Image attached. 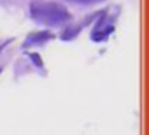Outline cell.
<instances>
[{
  "label": "cell",
  "mask_w": 149,
  "mask_h": 135,
  "mask_svg": "<svg viewBox=\"0 0 149 135\" xmlns=\"http://www.w3.org/2000/svg\"><path fill=\"white\" fill-rule=\"evenodd\" d=\"M30 13L33 19L44 23V25H60L68 19V11L53 2H33L30 6Z\"/></svg>",
  "instance_id": "6da1fadb"
},
{
  "label": "cell",
  "mask_w": 149,
  "mask_h": 135,
  "mask_svg": "<svg viewBox=\"0 0 149 135\" xmlns=\"http://www.w3.org/2000/svg\"><path fill=\"white\" fill-rule=\"evenodd\" d=\"M51 37H53V35H51V33H47V32H42V33H32V35H28V39H26L25 46L39 44V42H44V40H47V39H51Z\"/></svg>",
  "instance_id": "7a4b0ae2"
},
{
  "label": "cell",
  "mask_w": 149,
  "mask_h": 135,
  "mask_svg": "<svg viewBox=\"0 0 149 135\" xmlns=\"http://www.w3.org/2000/svg\"><path fill=\"white\" fill-rule=\"evenodd\" d=\"M68 30H70V32H67V33H63V35H61V39H63V40H67V39H72V37L76 35V33H79V28H68Z\"/></svg>",
  "instance_id": "3957f363"
},
{
  "label": "cell",
  "mask_w": 149,
  "mask_h": 135,
  "mask_svg": "<svg viewBox=\"0 0 149 135\" xmlns=\"http://www.w3.org/2000/svg\"><path fill=\"white\" fill-rule=\"evenodd\" d=\"M30 58H32V61H33L35 65H39V67L42 65V60H40V56H39V54H30Z\"/></svg>",
  "instance_id": "277c9868"
},
{
  "label": "cell",
  "mask_w": 149,
  "mask_h": 135,
  "mask_svg": "<svg viewBox=\"0 0 149 135\" xmlns=\"http://www.w3.org/2000/svg\"><path fill=\"white\" fill-rule=\"evenodd\" d=\"M77 2H83V4H90V2H95V0H77Z\"/></svg>",
  "instance_id": "5b68a950"
}]
</instances>
